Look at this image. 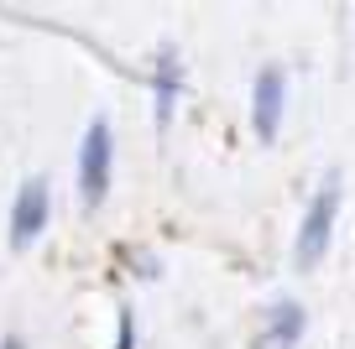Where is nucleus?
<instances>
[{
	"label": "nucleus",
	"mask_w": 355,
	"mask_h": 349,
	"mask_svg": "<svg viewBox=\"0 0 355 349\" xmlns=\"http://www.w3.org/2000/svg\"><path fill=\"white\" fill-rule=\"evenodd\" d=\"M136 339V323H131V307H121V339H115V349H131Z\"/></svg>",
	"instance_id": "7"
},
{
	"label": "nucleus",
	"mask_w": 355,
	"mask_h": 349,
	"mask_svg": "<svg viewBox=\"0 0 355 349\" xmlns=\"http://www.w3.org/2000/svg\"><path fill=\"white\" fill-rule=\"evenodd\" d=\"M47 219H53V188H47V177H26L11 198V251L37 245Z\"/></svg>",
	"instance_id": "3"
},
{
	"label": "nucleus",
	"mask_w": 355,
	"mask_h": 349,
	"mask_svg": "<svg viewBox=\"0 0 355 349\" xmlns=\"http://www.w3.org/2000/svg\"><path fill=\"white\" fill-rule=\"evenodd\" d=\"M178 99H183V57L178 47H162L152 68V115H157V131H167L178 115Z\"/></svg>",
	"instance_id": "5"
},
{
	"label": "nucleus",
	"mask_w": 355,
	"mask_h": 349,
	"mask_svg": "<svg viewBox=\"0 0 355 349\" xmlns=\"http://www.w3.org/2000/svg\"><path fill=\"white\" fill-rule=\"evenodd\" d=\"M110 172H115V136L110 120H89L84 146H78V204L84 208H100L105 193H110Z\"/></svg>",
	"instance_id": "2"
},
{
	"label": "nucleus",
	"mask_w": 355,
	"mask_h": 349,
	"mask_svg": "<svg viewBox=\"0 0 355 349\" xmlns=\"http://www.w3.org/2000/svg\"><path fill=\"white\" fill-rule=\"evenodd\" d=\"M340 204H345V183L340 172H324L319 188H313L309 208H303V224H298V245H293V261L298 271L319 266L329 256V240H334V224H340Z\"/></svg>",
	"instance_id": "1"
},
{
	"label": "nucleus",
	"mask_w": 355,
	"mask_h": 349,
	"mask_svg": "<svg viewBox=\"0 0 355 349\" xmlns=\"http://www.w3.org/2000/svg\"><path fill=\"white\" fill-rule=\"evenodd\" d=\"M0 349H26V339H16V334H6V339H0Z\"/></svg>",
	"instance_id": "8"
},
{
	"label": "nucleus",
	"mask_w": 355,
	"mask_h": 349,
	"mask_svg": "<svg viewBox=\"0 0 355 349\" xmlns=\"http://www.w3.org/2000/svg\"><path fill=\"white\" fill-rule=\"evenodd\" d=\"M282 105H288V73H282V68H261L256 84H251V125H256L261 141H277Z\"/></svg>",
	"instance_id": "4"
},
{
	"label": "nucleus",
	"mask_w": 355,
	"mask_h": 349,
	"mask_svg": "<svg viewBox=\"0 0 355 349\" xmlns=\"http://www.w3.org/2000/svg\"><path fill=\"white\" fill-rule=\"evenodd\" d=\"M309 334V307L293 303V297H277L266 307V328H261V349H298V339Z\"/></svg>",
	"instance_id": "6"
}]
</instances>
